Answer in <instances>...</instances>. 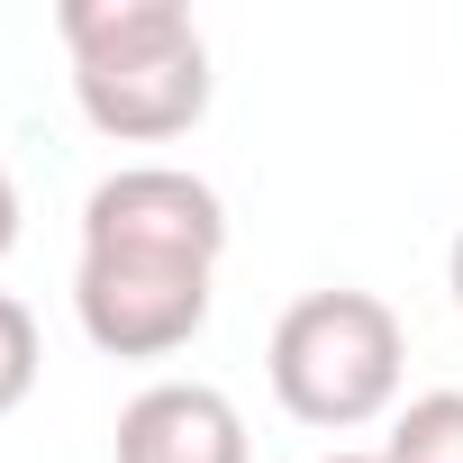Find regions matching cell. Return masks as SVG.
<instances>
[{"mask_svg":"<svg viewBox=\"0 0 463 463\" xmlns=\"http://www.w3.org/2000/svg\"><path fill=\"white\" fill-rule=\"evenodd\" d=\"M55 37L73 55V100L118 146H173L209 118V46L182 0H64Z\"/></svg>","mask_w":463,"mask_h":463,"instance_id":"cell-1","label":"cell"},{"mask_svg":"<svg viewBox=\"0 0 463 463\" xmlns=\"http://www.w3.org/2000/svg\"><path fill=\"white\" fill-rule=\"evenodd\" d=\"M264 373H273V400H282L300 427L354 436V427H373V418L400 400L409 336H400L391 300H373V291H300V300L273 318Z\"/></svg>","mask_w":463,"mask_h":463,"instance_id":"cell-2","label":"cell"},{"mask_svg":"<svg viewBox=\"0 0 463 463\" xmlns=\"http://www.w3.org/2000/svg\"><path fill=\"white\" fill-rule=\"evenodd\" d=\"M82 255L218 273V255H227V200L200 173H182V164H118L82 200Z\"/></svg>","mask_w":463,"mask_h":463,"instance_id":"cell-3","label":"cell"},{"mask_svg":"<svg viewBox=\"0 0 463 463\" xmlns=\"http://www.w3.org/2000/svg\"><path fill=\"white\" fill-rule=\"evenodd\" d=\"M73 318L100 354L118 364H164L209 327V273L200 264H128V255H82L73 264Z\"/></svg>","mask_w":463,"mask_h":463,"instance_id":"cell-4","label":"cell"},{"mask_svg":"<svg viewBox=\"0 0 463 463\" xmlns=\"http://www.w3.org/2000/svg\"><path fill=\"white\" fill-rule=\"evenodd\" d=\"M118 463H255L246 418L209 382H155L118 409Z\"/></svg>","mask_w":463,"mask_h":463,"instance_id":"cell-5","label":"cell"},{"mask_svg":"<svg viewBox=\"0 0 463 463\" xmlns=\"http://www.w3.org/2000/svg\"><path fill=\"white\" fill-rule=\"evenodd\" d=\"M382 463H463V391H418L391 418Z\"/></svg>","mask_w":463,"mask_h":463,"instance_id":"cell-6","label":"cell"},{"mask_svg":"<svg viewBox=\"0 0 463 463\" xmlns=\"http://www.w3.org/2000/svg\"><path fill=\"white\" fill-rule=\"evenodd\" d=\"M37 318H28V300H10L0 291V418H10L28 391H37Z\"/></svg>","mask_w":463,"mask_h":463,"instance_id":"cell-7","label":"cell"},{"mask_svg":"<svg viewBox=\"0 0 463 463\" xmlns=\"http://www.w3.org/2000/svg\"><path fill=\"white\" fill-rule=\"evenodd\" d=\"M19 246V182H10V164H0V255Z\"/></svg>","mask_w":463,"mask_h":463,"instance_id":"cell-8","label":"cell"},{"mask_svg":"<svg viewBox=\"0 0 463 463\" xmlns=\"http://www.w3.org/2000/svg\"><path fill=\"white\" fill-rule=\"evenodd\" d=\"M445 291H454V309H463V227H454V255H445Z\"/></svg>","mask_w":463,"mask_h":463,"instance_id":"cell-9","label":"cell"},{"mask_svg":"<svg viewBox=\"0 0 463 463\" xmlns=\"http://www.w3.org/2000/svg\"><path fill=\"white\" fill-rule=\"evenodd\" d=\"M327 463H382V454H327Z\"/></svg>","mask_w":463,"mask_h":463,"instance_id":"cell-10","label":"cell"}]
</instances>
